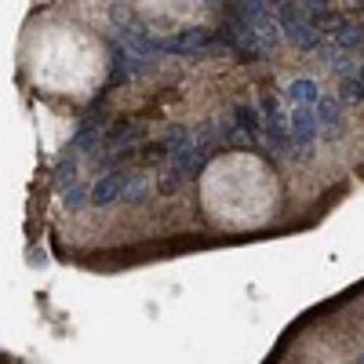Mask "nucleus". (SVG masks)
<instances>
[{"instance_id":"1","label":"nucleus","mask_w":364,"mask_h":364,"mask_svg":"<svg viewBox=\"0 0 364 364\" xmlns=\"http://www.w3.org/2000/svg\"><path fill=\"white\" fill-rule=\"evenodd\" d=\"M277 23H281V33L291 40L295 48L303 51H320L325 48V37L313 30V23L306 18V4H277Z\"/></svg>"},{"instance_id":"2","label":"nucleus","mask_w":364,"mask_h":364,"mask_svg":"<svg viewBox=\"0 0 364 364\" xmlns=\"http://www.w3.org/2000/svg\"><path fill=\"white\" fill-rule=\"evenodd\" d=\"M259 110H263V139L270 142L273 153L281 157H295V139H291V120L281 113V106H277L273 95H259Z\"/></svg>"},{"instance_id":"3","label":"nucleus","mask_w":364,"mask_h":364,"mask_svg":"<svg viewBox=\"0 0 364 364\" xmlns=\"http://www.w3.org/2000/svg\"><path fill=\"white\" fill-rule=\"evenodd\" d=\"M288 120H291V139H295V149H299V153H306V149H313V142H317V132H320L317 110H306V106H295V110L288 113Z\"/></svg>"},{"instance_id":"4","label":"nucleus","mask_w":364,"mask_h":364,"mask_svg":"<svg viewBox=\"0 0 364 364\" xmlns=\"http://www.w3.org/2000/svg\"><path fill=\"white\" fill-rule=\"evenodd\" d=\"M124 186H127V175H124V171H110V175H99L95 186H92V204H95V208H106V204L120 201Z\"/></svg>"},{"instance_id":"5","label":"nucleus","mask_w":364,"mask_h":364,"mask_svg":"<svg viewBox=\"0 0 364 364\" xmlns=\"http://www.w3.org/2000/svg\"><path fill=\"white\" fill-rule=\"evenodd\" d=\"M233 127H237V139L255 142V139L263 135V117H259V110H255V106H237V110H233Z\"/></svg>"},{"instance_id":"6","label":"nucleus","mask_w":364,"mask_h":364,"mask_svg":"<svg viewBox=\"0 0 364 364\" xmlns=\"http://www.w3.org/2000/svg\"><path fill=\"white\" fill-rule=\"evenodd\" d=\"M288 99H291L295 106H306V110H317V102L325 99V92H320V84H317V80L299 77V80H291V84H288Z\"/></svg>"},{"instance_id":"7","label":"nucleus","mask_w":364,"mask_h":364,"mask_svg":"<svg viewBox=\"0 0 364 364\" xmlns=\"http://www.w3.org/2000/svg\"><path fill=\"white\" fill-rule=\"evenodd\" d=\"M149 189H153V179H149L146 171H139V175H127V186H124V194H120V204L139 208V204L149 197Z\"/></svg>"},{"instance_id":"8","label":"nucleus","mask_w":364,"mask_h":364,"mask_svg":"<svg viewBox=\"0 0 364 364\" xmlns=\"http://www.w3.org/2000/svg\"><path fill=\"white\" fill-rule=\"evenodd\" d=\"M317 120H320V132H339L342 124V102L335 95H325L317 102Z\"/></svg>"},{"instance_id":"9","label":"nucleus","mask_w":364,"mask_h":364,"mask_svg":"<svg viewBox=\"0 0 364 364\" xmlns=\"http://www.w3.org/2000/svg\"><path fill=\"white\" fill-rule=\"evenodd\" d=\"M328 40H332V44H335L339 51L353 55V51L364 44V30H360V26H353V23H342V26H339V30H335Z\"/></svg>"},{"instance_id":"10","label":"nucleus","mask_w":364,"mask_h":364,"mask_svg":"<svg viewBox=\"0 0 364 364\" xmlns=\"http://www.w3.org/2000/svg\"><path fill=\"white\" fill-rule=\"evenodd\" d=\"M339 92H342V99H346V102H360V99H364V80L353 73V77L342 80V88H339Z\"/></svg>"},{"instance_id":"11","label":"nucleus","mask_w":364,"mask_h":364,"mask_svg":"<svg viewBox=\"0 0 364 364\" xmlns=\"http://www.w3.org/2000/svg\"><path fill=\"white\" fill-rule=\"evenodd\" d=\"M179 182H182V171H175V168L168 164V168H164V175H161V194H168V197H171V194L179 189Z\"/></svg>"},{"instance_id":"12","label":"nucleus","mask_w":364,"mask_h":364,"mask_svg":"<svg viewBox=\"0 0 364 364\" xmlns=\"http://www.w3.org/2000/svg\"><path fill=\"white\" fill-rule=\"evenodd\" d=\"M357 77H360V80H364V62H360V66H357Z\"/></svg>"},{"instance_id":"13","label":"nucleus","mask_w":364,"mask_h":364,"mask_svg":"<svg viewBox=\"0 0 364 364\" xmlns=\"http://www.w3.org/2000/svg\"><path fill=\"white\" fill-rule=\"evenodd\" d=\"M357 364H364V357H357Z\"/></svg>"}]
</instances>
